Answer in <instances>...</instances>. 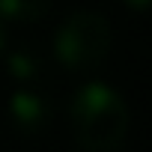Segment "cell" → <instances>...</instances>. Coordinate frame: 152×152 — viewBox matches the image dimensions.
I'll return each mask as SVG.
<instances>
[{
    "mask_svg": "<svg viewBox=\"0 0 152 152\" xmlns=\"http://www.w3.org/2000/svg\"><path fill=\"white\" fill-rule=\"evenodd\" d=\"M110 51V24L99 12H75L54 33V54L69 72H90Z\"/></svg>",
    "mask_w": 152,
    "mask_h": 152,
    "instance_id": "cell-2",
    "label": "cell"
},
{
    "mask_svg": "<svg viewBox=\"0 0 152 152\" xmlns=\"http://www.w3.org/2000/svg\"><path fill=\"white\" fill-rule=\"evenodd\" d=\"M128 131V107L107 84H87L72 102V134L81 152H116Z\"/></svg>",
    "mask_w": 152,
    "mask_h": 152,
    "instance_id": "cell-1",
    "label": "cell"
},
{
    "mask_svg": "<svg viewBox=\"0 0 152 152\" xmlns=\"http://www.w3.org/2000/svg\"><path fill=\"white\" fill-rule=\"evenodd\" d=\"M9 107H12V116H15V122H18L21 128H39L42 119H45V113H48L45 102H42L36 93H27V90L15 93Z\"/></svg>",
    "mask_w": 152,
    "mask_h": 152,
    "instance_id": "cell-3",
    "label": "cell"
},
{
    "mask_svg": "<svg viewBox=\"0 0 152 152\" xmlns=\"http://www.w3.org/2000/svg\"><path fill=\"white\" fill-rule=\"evenodd\" d=\"M51 0H0L3 21H39L45 18Z\"/></svg>",
    "mask_w": 152,
    "mask_h": 152,
    "instance_id": "cell-4",
    "label": "cell"
},
{
    "mask_svg": "<svg viewBox=\"0 0 152 152\" xmlns=\"http://www.w3.org/2000/svg\"><path fill=\"white\" fill-rule=\"evenodd\" d=\"M30 66H33V63H30L27 57H21V54H15V57H12V72H15V75H21V78H30V75L36 72V69H30Z\"/></svg>",
    "mask_w": 152,
    "mask_h": 152,
    "instance_id": "cell-5",
    "label": "cell"
},
{
    "mask_svg": "<svg viewBox=\"0 0 152 152\" xmlns=\"http://www.w3.org/2000/svg\"><path fill=\"white\" fill-rule=\"evenodd\" d=\"M128 6H134V9H146L149 6V0H125Z\"/></svg>",
    "mask_w": 152,
    "mask_h": 152,
    "instance_id": "cell-7",
    "label": "cell"
},
{
    "mask_svg": "<svg viewBox=\"0 0 152 152\" xmlns=\"http://www.w3.org/2000/svg\"><path fill=\"white\" fill-rule=\"evenodd\" d=\"M3 45H6V21L0 18V54H3Z\"/></svg>",
    "mask_w": 152,
    "mask_h": 152,
    "instance_id": "cell-6",
    "label": "cell"
}]
</instances>
